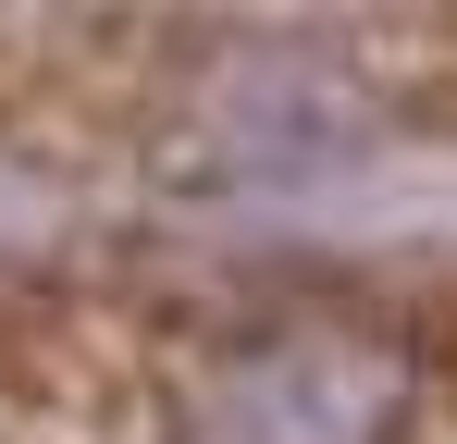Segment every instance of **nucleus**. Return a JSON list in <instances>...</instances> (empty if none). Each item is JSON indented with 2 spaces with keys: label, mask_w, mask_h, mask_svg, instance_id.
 <instances>
[{
  "label": "nucleus",
  "mask_w": 457,
  "mask_h": 444,
  "mask_svg": "<svg viewBox=\"0 0 457 444\" xmlns=\"http://www.w3.org/2000/svg\"><path fill=\"white\" fill-rule=\"evenodd\" d=\"M334 50L371 99L420 111V124H457V12H359Z\"/></svg>",
  "instance_id": "nucleus-1"
}]
</instances>
